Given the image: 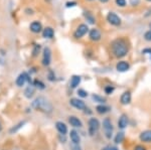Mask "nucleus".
Instances as JSON below:
<instances>
[{
    "instance_id": "obj_1",
    "label": "nucleus",
    "mask_w": 151,
    "mask_h": 150,
    "mask_svg": "<svg viewBox=\"0 0 151 150\" xmlns=\"http://www.w3.org/2000/svg\"><path fill=\"white\" fill-rule=\"evenodd\" d=\"M111 50L116 57H123L128 54V43L123 38H117L111 44Z\"/></svg>"
},
{
    "instance_id": "obj_2",
    "label": "nucleus",
    "mask_w": 151,
    "mask_h": 150,
    "mask_svg": "<svg viewBox=\"0 0 151 150\" xmlns=\"http://www.w3.org/2000/svg\"><path fill=\"white\" fill-rule=\"evenodd\" d=\"M31 107L36 111H40V112H42V113H47V114L52 113V109H53L52 103H50L45 97H42V96H40V97H37V98H35V100L31 102Z\"/></svg>"
},
{
    "instance_id": "obj_3",
    "label": "nucleus",
    "mask_w": 151,
    "mask_h": 150,
    "mask_svg": "<svg viewBox=\"0 0 151 150\" xmlns=\"http://www.w3.org/2000/svg\"><path fill=\"white\" fill-rule=\"evenodd\" d=\"M88 130H89L90 135H94L99 131L101 124H100V121L97 118H90L89 122H88Z\"/></svg>"
},
{
    "instance_id": "obj_4",
    "label": "nucleus",
    "mask_w": 151,
    "mask_h": 150,
    "mask_svg": "<svg viewBox=\"0 0 151 150\" xmlns=\"http://www.w3.org/2000/svg\"><path fill=\"white\" fill-rule=\"evenodd\" d=\"M26 83H28L29 85H30L32 82H31V79H30V77H29V75L27 74V72H21V74L18 75V77L16 78L15 84L17 87H23Z\"/></svg>"
},
{
    "instance_id": "obj_5",
    "label": "nucleus",
    "mask_w": 151,
    "mask_h": 150,
    "mask_svg": "<svg viewBox=\"0 0 151 150\" xmlns=\"http://www.w3.org/2000/svg\"><path fill=\"white\" fill-rule=\"evenodd\" d=\"M103 129L105 136L107 139H111L112 134H113V124H112L111 120L109 118H106L103 121Z\"/></svg>"
},
{
    "instance_id": "obj_6",
    "label": "nucleus",
    "mask_w": 151,
    "mask_h": 150,
    "mask_svg": "<svg viewBox=\"0 0 151 150\" xmlns=\"http://www.w3.org/2000/svg\"><path fill=\"white\" fill-rule=\"evenodd\" d=\"M88 32H89V27H88V25L85 23H82L78 26L77 29H76V31L74 32V37L77 38V39H80L83 36L86 35Z\"/></svg>"
},
{
    "instance_id": "obj_7",
    "label": "nucleus",
    "mask_w": 151,
    "mask_h": 150,
    "mask_svg": "<svg viewBox=\"0 0 151 150\" xmlns=\"http://www.w3.org/2000/svg\"><path fill=\"white\" fill-rule=\"evenodd\" d=\"M107 21L113 26H120L121 23H122L121 18L117 15L115 12H109L107 14Z\"/></svg>"
},
{
    "instance_id": "obj_8",
    "label": "nucleus",
    "mask_w": 151,
    "mask_h": 150,
    "mask_svg": "<svg viewBox=\"0 0 151 150\" xmlns=\"http://www.w3.org/2000/svg\"><path fill=\"white\" fill-rule=\"evenodd\" d=\"M52 62V50L50 47H45L42 55V65L45 67H48Z\"/></svg>"
},
{
    "instance_id": "obj_9",
    "label": "nucleus",
    "mask_w": 151,
    "mask_h": 150,
    "mask_svg": "<svg viewBox=\"0 0 151 150\" xmlns=\"http://www.w3.org/2000/svg\"><path fill=\"white\" fill-rule=\"evenodd\" d=\"M70 106H73L74 108L78 109V110H85V108L87 107L84 101L79 98H72L70 100Z\"/></svg>"
},
{
    "instance_id": "obj_10",
    "label": "nucleus",
    "mask_w": 151,
    "mask_h": 150,
    "mask_svg": "<svg viewBox=\"0 0 151 150\" xmlns=\"http://www.w3.org/2000/svg\"><path fill=\"white\" fill-rule=\"evenodd\" d=\"M102 37V33L101 31L97 28H93L89 31V38L92 40V42H99Z\"/></svg>"
},
{
    "instance_id": "obj_11",
    "label": "nucleus",
    "mask_w": 151,
    "mask_h": 150,
    "mask_svg": "<svg viewBox=\"0 0 151 150\" xmlns=\"http://www.w3.org/2000/svg\"><path fill=\"white\" fill-rule=\"evenodd\" d=\"M129 69H130V65H129V62H126V60H120V62H118L116 65V70L120 72H127Z\"/></svg>"
},
{
    "instance_id": "obj_12",
    "label": "nucleus",
    "mask_w": 151,
    "mask_h": 150,
    "mask_svg": "<svg viewBox=\"0 0 151 150\" xmlns=\"http://www.w3.org/2000/svg\"><path fill=\"white\" fill-rule=\"evenodd\" d=\"M139 139L145 143H151V130L142 131L139 135Z\"/></svg>"
},
{
    "instance_id": "obj_13",
    "label": "nucleus",
    "mask_w": 151,
    "mask_h": 150,
    "mask_svg": "<svg viewBox=\"0 0 151 150\" xmlns=\"http://www.w3.org/2000/svg\"><path fill=\"white\" fill-rule=\"evenodd\" d=\"M29 28H30L31 32H33V33H40L43 30L42 24H41L40 21H33V22L30 24Z\"/></svg>"
},
{
    "instance_id": "obj_14",
    "label": "nucleus",
    "mask_w": 151,
    "mask_h": 150,
    "mask_svg": "<svg viewBox=\"0 0 151 150\" xmlns=\"http://www.w3.org/2000/svg\"><path fill=\"white\" fill-rule=\"evenodd\" d=\"M69 123L70 124V126H73L74 128H82L83 127L82 121L80 120L78 117H76V116H70Z\"/></svg>"
},
{
    "instance_id": "obj_15",
    "label": "nucleus",
    "mask_w": 151,
    "mask_h": 150,
    "mask_svg": "<svg viewBox=\"0 0 151 150\" xmlns=\"http://www.w3.org/2000/svg\"><path fill=\"white\" fill-rule=\"evenodd\" d=\"M55 128H57L58 133L62 135H65L68 133V126L65 125V123L62 122V121L55 122Z\"/></svg>"
},
{
    "instance_id": "obj_16",
    "label": "nucleus",
    "mask_w": 151,
    "mask_h": 150,
    "mask_svg": "<svg viewBox=\"0 0 151 150\" xmlns=\"http://www.w3.org/2000/svg\"><path fill=\"white\" fill-rule=\"evenodd\" d=\"M131 99H132V97H131V93L129 91H126V92H124L122 95H121L120 102L122 105H128V104H130V102H131Z\"/></svg>"
},
{
    "instance_id": "obj_17",
    "label": "nucleus",
    "mask_w": 151,
    "mask_h": 150,
    "mask_svg": "<svg viewBox=\"0 0 151 150\" xmlns=\"http://www.w3.org/2000/svg\"><path fill=\"white\" fill-rule=\"evenodd\" d=\"M81 81H82V78L81 76H78V75H74V76L70 78V87L72 89H76L78 88L80 84H81Z\"/></svg>"
},
{
    "instance_id": "obj_18",
    "label": "nucleus",
    "mask_w": 151,
    "mask_h": 150,
    "mask_svg": "<svg viewBox=\"0 0 151 150\" xmlns=\"http://www.w3.org/2000/svg\"><path fill=\"white\" fill-rule=\"evenodd\" d=\"M70 138L72 140L73 144H80L81 142V136H80L79 132L76 131L75 129L70 132Z\"/></svg>"
},
{
    "instance_id": "obj_19",
    "label": "nucleus",
    "mask_w": 151,
    "mask_h": 150,
    "mask_svg": "<svg viewBox=\"0 0 151 150\" xmlns=\"http://www.w3.org/2000/svg\"><path fill=\"white\" fill-rule=\"evenodd\" d=\"M128 125V117L127 115L123 114L121 115V117L119 118L118 120V127L120 128V129H124V128H126Z\"/></svg>"
},
{
    "instance_id": "obj_20",
    "label": "nucleus",
    "mask_w": 151,
    "mask_h": 150,
    "mask_svg": "<svg viewBox=\"0 0 151 150\" xmlns=\"http://www.w3.org/2000/svg\"><path fill=\"white\" fill-rule=\"evenodd\" d=\"M35 88L33 87V85L31 86V85H29L27 88L24 90V97L27 99H31L33 96H35Z\"/></svg>"
},
{
    "instance_id": "obj_21",
    "label": "nucleus",
    "mask_w": 151,
    "mask_h": 150,
    "mask_svg": "<svg viewBox=\"0 0 151 150\" xmlns=\"http://www.w3.org/2000/svg\"><path fill=\"white\" fill-rule=\"evenodd\" d=\"M110 110H111V108L108 107V106H106L105 104H100V105H98L96 107L97 113H98V114H101V115L106 114V113H108Z\"/></svg>"
},
{
    "instance_id": "obj_22",
    "label": "nucleus",
    "mask_w": 151,
    "mask_h": 150,
    "mask_svg": "<svg viewBox=\"0 0 151 150\" xmlns=\"http://www.w3.org/2000/svg\"><path fill=\"white\" fill-rule=\"evenodd\" d=\"M55 35V30L52 27H45L42 30V37L45 38H52Z\"/></svg>"
},
{
    "instance_id": "obj_23",
    "label": "nucleus",
    "mask_w": 151,
    "mask_h": 150,
    "mask_svg": "<svg viewBox=\"0 0 151 150\" xmlns=\"http://www.w3.org/2000/svg\"><path fill=\"white\" fill-rule=\"evenodd\" d=\"M25 124H26V121L25 120L20 121V122L17 123L15 126H13L12 128H10V130H9V133H10V134H14V133H16V132L18 131V130H20Z\"/></svg>"
},
{
    "instance_id": "obj_24",
    "label": "nucleus",
    "mask_w": 151,
    "mask_h": 150,
    "mask_svg": "<svg viewBox=\"0 0 151 150\" xmlns=\"http://www.w3.org/2000/svg\"><path fill=\"white\" fill-rule=\"evenodd\" d=\"M92 100H93L94 102L98 103V104H105L106 103V99H105L104 97L100 96V95H97V94H93V95H92Z\"/></svg>"
},
{
    "instance_id": "obj_25",
    "label": "nucleus",
    "mask_w": 151,
    "mask_h": 150,
    "mask_svg": "<svg viewBox=\"0 0 151 150\" xmlns=\"http://www.w3.org/2000/svg\"><path fill=\"white\" fill-rule=\"evenodd\" d=\"M84 15H85V17H86L88 22L91 23V24H95V22H96V18L94 17V15L91 13V12H84Z\"/></svg>"
},
{
    "instance_id": "obj_26",
    "label": "nucleus",
    "mask_w": 151,
    "mask_h": 150,
    "mask_svg": "<svg viewBox=\"0 0 151 150\" xmlns=\"http://www.w3.org/2000/svg\"><path fill=\"white\" fill-rule=\"evenodd\" d=\"M124 138H125V134H124V132H119L116 134L115 138H114V141H115L116 144H119V143H122Z\"/></svg>"
},
{
    "instance_id": "obj_27",
    "label": "nucleus",
    "mask_w": 151,
    "mask_h": 150,
    "mask_svg": "<svg viewBox=\"0 0 151 150\" xmlns=\"http://www.w3.org/2000/svg\"><path fill=\"white\" fill-rule=\"evenodd\" d=\"M33 86L35 87V88L40 89V90H43V89H45V83H42V82L40 81V80L36 79L33 81Z\"/></svg>"
},
{
    "instance_id": "obj_28",
    "label": "nucleus",
    "mask_w": 151,
    "mask_h": 150,
    "mask_svg": "<svg viewBox=\"0 0 151 150\" xmlns=\"http://www.w3.org/2000/svg\"><path fill=\"white\" fill-rule=\"evenodd\" d=\"M40 50H41L40 45V44H35V47H33V50H32V57H37L38 54H40Z\"/></svg>"
},
{
    "instance_id": "obj_29",
    "label": "nucleus",
    "mask_w": 151,
    "mask_h": 150,
    "mask_svg": "<svg viewBox=\"0 0 151 150\" xmlns=\"http://www.w3.org/2000/svg\"><path fill=\"white\" fill-rule=\"evenodd\" d=\"M77 93L80 98H87L88 97V92L86 90H84V89H79Z\"/></svg>"
},
{
    "instance_id": "obj_30",
    "label": "nucleus",
    "mask_w": 151,
    "mask_h": 150,
    "mask_svg": "<svg viewBox=\"0 0 151 150\" xmlns=\"http://www.w3.org/2000/svg\"><path fill=\"white\" fill-rule=\"evenodd\" d=\"M114 90H115V88H114L113 86H106L104 88V91H105V93H106L107 95H111V94L114 92Z\"/></svg>"
},
{
    "instance_id": "obj_31",
    "label": "nucleus",
    "mask_w": 151,
    "mask_h": 150,
    "mask_svg": "<svg viewBox=\"0 0 151 150\" xmlns=\"http://www.w3.org/2000/svg\"><path fill=\"white\" fill-rule=\"evenodd\" d=\"M115 3L118 7L127 6V1H126V0H115Z\"/></svg>"
},
{
    "instance_id": "obj_32",
    "label": "nucleus",
    "mask_w": 151,
    "mask_h": 150,
    "mask_svg": "<svg viewBox=\"0 0 151 150\" xmlns=\"http://www.w3.org/2000/svg\"><path fill=\"white\" fill-rule=\"evenodd\" d=\"M144 39L146 42H151V29L144 33Z\"/></svg>"
},
{
    "instance_id": "obj_33",
    "label": "nucleus",
    "mask_w": 151,
    "mask_h": 150,
    "mask_svg": "<svg viewBox=\"0 0 151 150\" xmlns=\"http://www.w3.org/2000/svg\"><path fill=\"white\" fill-rule=\"evenodd\" d=\"M47 78H48V81H50V82H53L55 80V72H53L52 71H50L48 72V76H47Z\"/></svg>"
},
{
    "instance_id": "obj_34",
    "label": "nucleus",
    "mask_w": 151,
    "mask_h": 150,
    "mask_svg": "<svg viewBox=\"0 0 151 150\" xmlns=\"http://www.w3.org/2000/svg\"><path fill=\"white\" fill-rule=\"evenodd\" d=\"M76 5H77V2L76 1H69V2L65 3V6H67L68 8H70V7H74Z\"/></svg>"
},
{
    "instance_id": "obj_35",
    "label": "nucleus",
    "mask_w": 151,
    "mask_h": 150,
    "mask_svg": "<svg viewBox=\"0 0 151 150\" xmlns=\"http://www.w3.org/2000/svg\"><path fill=\"white\" fill-rule=\"evenodd\" d=\"M142 54L143 55H150V59H151V48H145V50H142Z\"/></svg>"
},
{
    "instance_id": "obj_36",
    "label": "nucleus",
    "mask_w": 151,
    "mask_h": 150,
    "mask_svg": "<svg viewBox=\"0 0 151 150\" xmlns=\"http://www.w3.org/2000/svg\"><path fill=\"white\" fill-rule=\"evenodd\" d=\"M134 150H146V148L143 145H136V146L134 147Z\"/></svg>"
},
{
    "instance_id": "obj_37",
    "label": "nucleus",
    "mask_w": 151,
    "mask_h": 150,
    "mask_svg": "<svg viewBox=\"0 0 151 150\" xmlns=\"http://www.w3.org/2000/svg\"><path fill=\"white\" fill-rule=\"evenodd\" d=\"M103 150H119V149L117 148L116 146H110V147H107V148H105Z\"/></svg>"
},
{
    "instance_id": "obj_38",
    "label": "nucleus",
    "mask_w": 151,
    "mask_h": 150,
    "mask_svg": "<svg viewBox=\"0 0 151 150\" xmlns=\"http://www.w3.org/2000/svg\"><path fill=\"white\" fill-rule=\"evenodd\" d=\"M65 135H62V134H60V140L63 142V143H65Z\"/></svg>"
},
{
    "instance_id": "obj_39",
    "label": "nucleus",
    "mask_w": 151,
    "mask_h": 150,
    "mask_svg": "<svg viewBox=\"0 0 151 150\" xmlns=\"http://www.w3.org/2000/svg\"><path fill=\"white\" fill-rule=\"evenodd\" d=\"M85 113H86V114H91L92 111H90V109L86 107V108H85Z\"/></svg>"
},
{
    "instance_id": "obj_40",
    "label": "nucleus",
    "mask_w": 151,
    "mask_h": 150,
    "mask_svg": "<svg viewBox=\"0 0 151 150\" xmlns=\"http://www.w3.org/2000/svg\"><path fill=\"white\" fill-rule=\"evenodd\" d=\"M99 1H101L102 3H106V2H108L109 0H99Z\"/></svg>"
},
{
    "instance_id": "obj_41",
    "label": "nucleus",
    "mask_w": 151,
    "mask_h": 150,
    "mask_svg": "<svg viewBox=\"0 0 151 150\" xmlns=\"http://www.w3.org/2000/svg\"><path fill=\"white\" fill-rule=\"evenodd\" d=\"M2 131V124H1V122H0V133H1Z\"/></svg>"
},
{
    "instance_id": "obj_42",
    "label": "nucleus",
    "mask_w": 151,
    "mask_h": 150,
    "mask_svg": "<svg viewBox=\"0 0 151 150\" xmlns=\"http://www.w3.org/2000/svg\"><path fill=\"white\" fill-rule=\"evenodd\" d=\"M146 1H148V2H151V0H146Z\"/></svg>"
},
{
    "instance_id": "obj_43",
    "label": "nucleus",
    "mask_w": 151,
    "mask_h": 150,
    "mask_svg": "<svg viewBox=\"0 0 151 150\" xmlns=\"http://www.w3.org/2000/svg\"><path fill=\"white\" fill-rule=\"evenodd\" d=\"M88 1H94V0H88Z\"/></svg>"
}]
</instances>
